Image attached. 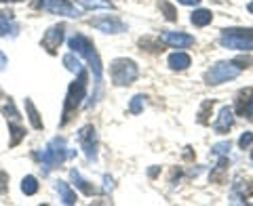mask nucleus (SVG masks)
Here are the masks:
<instances>
[{
    "label": "nucleus",
    "instance_id": "nucleus-17",
    "mask_svg": "<svg viewBox=\"0 0 253 206\" xmlns=\"http://www.w3.org/2000/svg\"><path fill=\"white\" fill-rule=\"evenodd\" d=\"M26 112H28V120H30V124L34 126L36 131H41V129H42L41 114H38V109H36V105H34V101H32L30 97H26Z\"/></svg>",
    "mask_w": 253,
    "mask_h": 206
},
{
    "label": "nucleus",
    "instance_id": "nucleus-5",
    "mask_svg": "<svg viewBox=\"0 0 253 206\" xmlns=\"http://www.w3.org/2000/svg\"><path fill=\"white\" fill-rule=\"evenodd\" d=\"M219 44L232 51H253V28H228L221 32Z\"/></svg>",
    "mask_w": 253,
    "mask_h": 206
},
{
    "label": "nucleus",
    "instance_id": "nucleus-24",
    "mask_svg": "<svg viewBox=\"0 0 253 206\" xmlns=\"http://www.w3.org/2000/svg\"><path fill=\"white\" fill-rule=\"evenodd\" d=\"M63 66H66L70 72H74V74H78L83 69V63H81V59L74 57V53H68L66 57H63Z\"/></svg>",
    "mask_w": 253,
    "mask_h": 206
},
{
    "label": "nucleus",
    "instance_id": "nucleus-33",
    "mask_svg": "<svg viewBox=\"0 0 253 206\" xmlns=\"http://www.w3.org/2000/svg\"><path fill=\"white\" fill-rule=\"evenodd\" d=\"M6 68V55L0 51V69H4Z\"/></svg>",
    "mask_w": 253,
    "mask_h": 206
},
{
    "label": "nucleus",
    "instance_id": "nucleus-25",
    "mask_svg": "<svg viewBox=\"0 0 253 206\" xmlns=\"http://www.w3.org/2000/svg\"><path fill=\"white\" fill-rule=\"evenodd\" d=\"M158 6H161V11L165 13V17H167L169 21H175V19H177L175 9H173V4H169L167 0H161V2H158Z\"/></svg>",
    "mask_w": 253,
    "mask_h": 206
},
{
    "label": "nucleus",
    "instance_id": "nucleus-10",
    "mask_svg": "<svg viewBox=\"0 0 253 206\" xmlns=\"http://www.w3.org/2000/svg\"><path fill=\"white\" fill-rule=\"evenodd\" d=\"M89 23H91L93 28L106 32V34H121V32L126 30V26H125L121 19H118V17H110V15H104V17H97V19H91Z\"/></svg>",
    "mask_w": 253,
    "mask_h": 206
},
{
    "label": "nucleus",
    "instance_id": "nucleus-31",
    "mask_svg": "<svg viewBox=\"0 0 253 206\" xmlns=\"http://www.w3.org/2000/svg\"><path fill=\"white\" fill-rule=\"evenodd\" d=\"M9 189V175L4 171H0V194H4Z\"/></svg>",
    "mask_w": 253,
    "mask_h": 206
},
{
    "label": "nucleus",
    "instance_id": "nucleus-34",
    "mask_svg": "<svg viewBox=\"0 0 253 206\" xmlns=\"http://www.w3.org/2000/svg\"><path fill=\"white\" fill-rule=\"evenodd\" d=\"M247 11L253 15V0H251V2H249V6H247Z\"/></svg>",
    "mask_w": 253,
    "mask_h": 206
},
{
    "label": "nucleus",
    "instance_id": "nucleus-21",
    "mask_svg": "<svg viewBox=\"0 0 253 206\" xmlns=\"http://www.w3.org/2000/svg\"><path fill=\"white\" fill-rule=\"evenodd\" d=\"M226 166H228V158L221 156V160L217 162V166L211 171V181L213 183H224L226 181Z\"/></svg>",
    "mask_w": 253,
    "mask_h": 206
},
{
    "label": "nucleus",
    "instance_id": "nucleus-3",
    "mask_svg": "<svg viewBox=\"0 0 253 206\" xmlns=\"http://www.w3.org/2000/svg\"><path fill=\"white\" fill-rule=\"evenodd\" d=\"M68 44H70V49H72V53H78L81 57H84L86 61H89V68H91V72H93L95 82L101 84L104 66H101V59H99V53H97V49H95V44H93L86 36H83V34L72 36V38L68 40Z\"/></svg>",
    "mask_w": 253,
    "mask_h": 206
},
{
    "label": "nucleus",
    "instance_id": "nucleus-1",
    "mask_svg": "<svg viewBox=\"0 0 253 206\" xmlns=\"http://www.w3.org/2000/svg\"><path fill=\"white\" fill-rule=\"evenodd\" d=\"M253 63L251 57H241V59H234V61H217L215 66H211L207 72H205V82L215 86L221 82H228L236 78L245 68H249Z\"/></svg>",
    "mask_w": 253,
    "mask_h": 206
},
{
    "label": "nucleus",
    "instance_id": "nucleus-11",
    "mask_svg": "<svg viewBox=\"0 0 253 206\" xmlns=\"http://www.w3.org/2000/svg\"><path fill=\"white\" fill-rule=\"evenodd\" d=\"M161 40L165 44L173 46V49H188V46L194 44V38L190 34H184V32H165L161 36Z\"/></svg>",
    "mask_w": 253,
    "mask_h": 206
},
{
    "label": "nucleus",
    "instance_id": "nucleus-28",
    "mask_svg": "<svg viewBox=\"0 0 253 206\" xmlns=\"http://www.w3.org/2000/svg\"><path fill=\"white\" fill-rule=\"evenodd\" d=\"M228 149H230V143H228V141H221V143H215L211 147V156H226Z\"/></svg>",
    "mask_w": 253,
    "mask_h": 206
},
{
    "label": "nucleus",
    "instance_id": "nucleus-30",
    "mask_svg": "<svg viewBox=\"0 0 253 206\" xmlns=\"http://www.w3.org/2000/svg\"><path fill=\"white\" fill-rule=\"evenodd\" d=\"M251 143H253V133H249V131H247V133H243V135H241V139H239V147L245 149V147H249Z\"/></svg>",
    "mask_w": 253,
    "mask_h": 206
},
{
    "label": "nucleus",
    "instance_id": "nucleus-23",
    "mask_svg": "<svg viewBox=\"0 0 253 206\" xmlns=\"http://www.w3.org/2000/svg\"><path fill=\"white\" fill-rule=\"evenodd\" d=\"M21 192L26 194V196H34L38 192V181H36V177L28 175L26 179H23L21 181Z\"/></svg>",
    "mask_w": 253,
    "mask_h": 206
},
{
    "label": "nucleus",
    "instance_id": "nucleus-6",
    "mask_svg": "<svg viewBox=\"0 0 253 206\" xmlns=\"http://www.w3.org/2000/svg\"><path fill=\"white\" fill-rule=\"evenodd\" d=\"M139 76V68L131 59H114L110 66V78L116 86H129Z\"/></svg>",
    "mask_w": 253,
    "mask_h": 206
},
{
    "label": "nucleus",
    "instance_id": "nucleus-18",
    "mask_svg": "<svg viewBox=\"0 0 253 206\" xmlns=\"http://www.w3.org/2000/svg\"><path fill=\"white\" fill-rule=\"evenodd\" d=\"M190 63H192V59H190V55H186V53H173V55H169V66H171V69H186V68H190Z\"/></svg>",
    "mask_w": 253,
    "mask_h": 206
},
{
    "label": "nucleus",
    "instance_id": "nucleus-27",
    "mask_svg": "<svg viewBox=\"0 0 253 206\" xmlns=\"http://www.w3.org/2000/svg\"><path fill=\"white\" fill-rule=\"evenodd\" d=\"M144 95H135V97L131 99V105H129V109H131V114H139L141 109H144Z\"/></svg>",
    "mask_w": 253,
    "mask_h": 206
},
{
    "label": "nucleus",
    "instance_id": "nucleus-13",
    "mask_svg": "<svg viewBox=\"0 0 253 206\" xmlns=\"http://www.w3.org/2000/svg\"><path fill=\"white\" fill-rule=\"evenodd\" d=\"M232 124H234V112L226 105V107H221L217 120L213 122V131H215L217 135H224V133H228L232 129Z\"/></svg>",
    "mask_w": 253,
    "mask_h": 206
},
{
    "label": "nucleus",
    "instance_id": "nucleus-19",
    "mask_svg": "<svg viewBox=\"0 0 253 206\" xmlns=\"http://www.w3.org/2000/svg\"><path fill=\"white\" fill-rule=\"evenodd\" d=\"M211 19H213V13H211L209 9H196V11L192 13V17H190V21H192L196 28H205V26H209Z\"/></svg>",
    "mask_w": 253,
    "mask_h": 206
},
{
    "label": "nucleus",
    "instance_id": "nucleus-36",
    "mask_svg": "<svg viewBox=\"0 0 253 206\" xmlns=\"http://www.w3.org/2000/svg\"><path fill=\"white\" fill-rule=\"evenodd\" d=\"M251 160H253V152H251Z\"/></svg>",
    "mask_w": 253,
    "mask_h": 206
},
{
    "label": "nucleus",
    "instance_id": "nucleus-32",
    "mask_svg": "<svg viewBox=\"0 0 253 206\" xmlns=\"http://www.w3.org/2000/svg\"><path fill=\"white\" fill-rule=\"evenodd\" d=\"M177 2H181V4H188V6H196L201 2V0H177Z\"/></svg>",
    "mask_w": 253,
    "mask_h": 206
},
{
    "label": "nucleus",
    "instance_id": "nucleus-7",
    "mask_svg": "<svg viewBox=\"0 0 253 206\" xmlns=\"http://www.w3.org/2000/svg\"><path fill=\"white\" fill-rule=\"evenodd\" d=\"M78 141H81L84 156L89 158L91 162L97 160V131H95V126H91V124L83 126V129L78 131Z\"/></svg>",
    "mask_w": 253,
    "mask_h": 206
},
{
    "label": "nucleus",
    "instance_id": "nucleus-29",
    "mask_svg": "<svg viewBox=\"0 0 253 206\" xmlns=\"http://www.w3.org/2000/svg\"><path fill=\"white\" fill-rule=\"evenodd\" d=\"M81 6H84V9H104V6H108L106 2H101V0H76Z\"/></svg>",
    "mask_w": 253,
    "mask_h": 206
},
{
    "label": "nucleus",
    "instance_id": "nucleus-14",
    "mask_svg": "<svg viewBox=\"0 0 253 206\" xmlns=\"http://www.w3.org/2000/svg\"><path fill=\"white\" fill-rule=\"evenodd\" d=\"M13 13L11 11H0V36H15L17 34V26H13Z\"/></svg>",
    "mask_w": 253,
    "mask_h": 206
},
{
    "label": "nucleus",
    "instance_id": "nucleus-15",
    "mask_svg": "<svg viewBox=\"0 0 253 206\" xmlns=\"http://www.w3.org/2000/svg\"><path fill=\"white\" fill-rule=\"evenodd\" d=\"M232 192L236 194V196H241V198H249V196H253V181L251 179H243V177H239L232 183Z\"/></svg>",
    "mask_w": 253,
    "mask_h": 206
},
{
    "label": "nucleus",
    "instance_id": "nucleus-4",
    "mask_svg": "<svg viewBox=\"0 0 253 206\" xmlns=\"http://www.w3.org/2000/svg\"><path fill=\"white\" fill-rule=\"evenodd\" d=\"M72 154L68 149V143H66V139L63 137H55V139H51L49 141V145H46L44 149H42V154H36V158L41 160V169H42V172L44 175H49V172L55 169V166H59V164H63L66 162V158Z\"/></svg>",
    "mask_w": 253,
    "mask_h": 206
},
{
    "label": "nucleus",
    "instance_id": "nucleus-2",
    "mask_svg": "<svg viewBox=\"0 0 253 206\" xmlns=\"http://www.w3.org/2000/svg\"><path fill=\"white\" fill-rule=\"evenodd\" d=\"M86 84H89V74L86 69L83 68L78 72V78L68 86V95H66V101H63V118H61V126H66L70 120H72V114H76V109L81 107V103L86 95Z\"/></svg>",
    "mask_w": 253,
    "mask_h": 206
},
{
    "label": "nucleus",
    "instance_id": "nucleus-22",
    "mask_svg": "<svg viewBox=\"0 0 253 206\" xmlns=\"http://www.w3.org/2000/svg\"><path fill=\"white\" fill-rule=\"evenodd\" d=\"M9 131H11V145H13V147L17 145L23 137H26V131H23L21 126H19L17 122H15V120H11V122H9Z\"/></svg>",
    "mask_w": 253,
    "mask_h": 206
},
{
    "label": "nucleus",
    "instance_id": "nucleus-16",
    "mask_svg": "<svg viewBox=\"0 0 253 206\" xmlns=\"http://www.w3.org/2000/svg\"><path fill=\"white\" fill-rule=\"evenodd\" d=\"M70 179H72L74 181V183H76V187L78 189H81V192L84 194V196H93L95 194V187L89 183V181H86L83 175H81V172H78L76 169H72V171H70Z\"/></svg>",
    "mask_w": 253,
    "mask_h": 206
},
{
    "label": "nucleus",
    "instance_id": "nucleus-26",
    "mask_svg": "<svg viewBox=\"0 0 253 206\" xmlns=\"http://www.w3.org/2000/svg\"><path fill=\"white\" fill-rule=\"evenodd\" d=\"M2 114L6 116V120H9V118H11V120H15V122L19 120V114H17V109H15L11 99H9V103H4V105H2Z\"/></svg>",
    "mask_w": 253,
    "mask_h": 206
},
{
    "label": "nucleus",
    "instance_id": "nucleus-9",
    "mask_svg": "<svg viewBox=\"0 0 253 206\" xmlns=\"http://www.w3.org/2000/svg\"><path fill=\"white\" fill-rule=\"evenodd\" d=\"M63 30H66V28H63L61 23H57V26H51L49 30L44 32L41 44H42V49H44L46 53H51V55L57 53L59 44L63 42Z\"/></svg>",
    "mask_w": 253,
    "mask_h": 206
},
{
    "label": "nucleus",
    "instance_id": "nucleus-35",
    "mask_svg": "<svg viewBox=\"0 0 253 206\" xmlns=\"http://www.w3.org/2000/svg\"><path fill=\"white\" fill-rule=\"evenodd\" d=\"M0 2H23V0H0Z\"/></svg>",
    "mask_w": 253,
    "mask_h": 206
},
{
    "label": "nucleus",
    "instance_id": "nucleus-20",
    "mask_svg": "<svg viewBox=\"0 0 253 206\" xmlns=\"http://www.w3.org/2000/svg\"><path fill=\"white\" fill-rule=\"evenodd\" d=\"M57 192L61 196L63 204H76V194L72 192V187H70L66 181H57Z\"/></svg>",
    "mask_w": 253,
    "mask_h": 206
},
{
    "label": "nucleus",
    "instance_id": "nucleus-8",
    "mask_svg": "<svg viewBox=\"0 0 253 206\" xmlns=\"http://www.w3.org/2000/svg\"><path fill=\"white\" fill-rule=\"evenodd\" d=\"M38 9L49 11L53 15H66V17H76V15H81L76 11V6L70 4L68 0H38Z\"/></svg>",
    "mask_w": 253,
    "mask_h": 206
},
{
    "label": "nucleus",
    "instance_id": "nucleus-12",
    "mask_svg": "<svg viewBox=\"0 0 253 206\" xmlns=\"http://www.w3.org/2000/svg\"><path fill=\"white\" fill-rule=\"evenodd\" d=\"M236 114L243 118H253V89H245L236 95Z\"/></svg>",
    "mask_w": 253,
    "mask_h": 206
}]
</instances>
